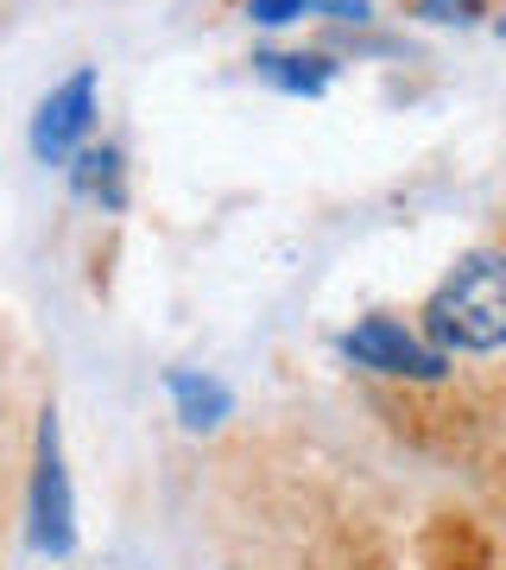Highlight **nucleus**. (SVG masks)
<instances>
[{"mask_svg":"<svg viewBox=\"0 0 506 570\" xmlns=\"http://www.w3.org/2000/svg\"><path fill=\"white\" fill-rule=\"evenodd\" d=\"M430 343L463 348V355H494L506 348V254H468L425 305Z\"/></svg>","mask_w":506,"mask_h":570,"instance_id":"obj_1","label":"nucleus"},{"mask_svg":"<svg viewBox=\"0 0 506 570\" xmlns=\"http://www.w3.org/2000/svg\"><path fill=\"white\" fill-rule=\"evenodd\" d=\"M32 546L51 558H70V546H77V501H70V475H63L58 412L39 419V450H32Z\"/></svg>","mask_w":506,"mask_h":570,"instance_id":"obj_2","label":"nucleus"},{"mask_svg":"<svg viewBox=\"0 0 506 570\" xmlns=\"http://www.w3.org/2000/svg\"><path fill=\"white\" fill-rule=\"evenodd\" d=\"M343 355L355 367H367V374H393V381H444V367H449L444 348L425 343V336H411V330L393 324V317L355 324L343 336Z\"/></svg>","mask_w":506,"mask_h":570,"instance_id":"obj_3","label":"nucleus"},{"mask_svg":"<svg viewBox=\"0 0 506 570\" xmlns=\"http://www.w3.org/2000/svg\"><path fill=\"white\" fill-rule=\"evenodd\" d=\"M89 121H96V70H70L32 115V153L44 165H70L82 153Z\"/></svg>","mask_w":506,"mask_h":570,"instance_id":"obj_4","label":"nucleus"},{"mask_svg":"<svg viewBox=\"0 0 506 570\" xmlns=\"http://www.w3.org/2000/svg\"><path fill=\"white\" fill-rule=\"evenodd\" d=\"M70 184H77V197H89L101 209L127 204V165L115 146H82L77 159H70Z\"/></svg>","mask_w":506,"mask_h":570,"instance_id":"obj_5","label":"nucleus"},{"mask_svg":"<svg viewBox=\"0 0 506 570\" xmlns=\"http://www.w3.org/2000/svg\"><path fill=\"white\" fill-rule=\"evenodd\" d=\"M165 387H171V400H178V419H183L190 431L222 425V419H228V406H235L222 381H209V374H190V367H178V374H171Z\"/></svg>","mask_w":506,"mask_h":570,"instance_id":"obj_6","label":"nucleus"},{"mask_svg":"<svg viewBox=\"0 0 506 570\" xmlns=\"http://www.w3.org/2000/svg\"><path fill=\"white\" fill-rule=\"evenodd\" d=\"M254 70H260L272 89H285V96H324L329 77H336V63L329 58H291V51H260Z\"/></svg>","mask_w":506,"mask_h":570,"instance_id":"obj_7","label":"nucleus"},{"mask_svg":"<svg viewBox=\"0 0 506 570\" xmlns=\"http://www.w3.org/2000/svg\"><path fill=\"white\" fill-rule=\"evenodd\" d=\"M304 7H324V0H247V13L260 26H285V20H298Z\"/></svg>","mask_w":506,"mask_h":570,"instance_id":"obj_8","label":"nucleus"},{"mask_svg":"<svg viewBox=\"0 0 506 570\" xmlns=\"http://www.w3.org/2000/svg\"><path fill=\"white\" fill-rule=\"evenodd\" d=\"M468 7H475V0H425L430 20H468Z\"/></svg>","mask_w":506,"mask_h":570,"instance_id":"obj_9","label":"nucleus"},{"mask_svg":"<svg viewBox=\"0 0 506 570\" xmlns=\"http://www.w3.org/2000/svg\"><path fill=\"white\" fill-rule=\"evenodd\" d=\"M500 39H506V20H500Z\"/></svg>","mask_w":506,"mask_h":570,"instance_id":"obj_10","label":"nucleus"}]
</instances>
